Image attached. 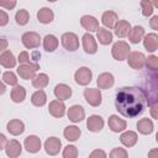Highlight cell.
<instances>
[{
    "instance_id": "obj_1",
    "label": "cell",
    "mask_w": 158,
    "mask_h": 158,
    "mask_svg": "<svg viewBox=\"0 0 158 158\" xmlns=\"http://www.w3.org/2000/svg\"><path fill=\"white\" fill-rule=\"evenodd\" d=\"M147 95L137 86L121 88L115 99L116 110L125 117H136L147 107Z\"/></svg>"
},
{
    "instance_id": "obj_2",
    "label": "cell",
    "mask_w": 158,
    "mask_h": 158,
    "mask_svg": "<svg viewBox=\"0 0 158 158\" xmlns=\"http://www.w3.org/2000/svg\"><path fill=\"white\" fill-rule=\"evenodd\" d=\"M130 46L128 43L123 42V41H117L116 43H114L112 49H111V54L116 60H125L130 53Z\"/></svg>"
},
{
    "instance_id": "obj_3",
    "label": "cell",
    "mask_w": 158,
    "mask_h": 158,
    "mask_svg": "<svg viewBox=\"0 0 158 158\" xmlns=\"http://www.w3.org/2000/svg\"><path fill=\"white\" fill-rule=\"evenodd\" d=\"M40 69V65L37 63H25V64H21L19 68H17V73L19 75L25 79V80H28V79H33L35 75H36V72Z\"/></svg>"
},
{
    "instance_id": "obj_4",
    "label": "cell",
    "mask_w": 158,
    "mask_h": 158,
    "mask_svg": "<svg viewBox=\"0 0 158 158\" xmlns=\"http://www.w3.org/2000/svg\"><path fill=\"white\" fill-rule=\"evenodd\" d=\"M62 44L63 47L67 49V51H77L78 47H79V40H78V36L73 32H65L62 35Z\"/></svg>"
},
{
    "instance_id": "obj_5",
    "label": "cell",
    "mask_w": 158,
    "mask_h": 158,
    "mask_svg": "<svg viewBox=\"0 0 158 158\" xmlns=\"http://www.w3.org/2000/svg\"><path fill=\"white\" fill-rule=\"evenodd\" d=\"M127 62H128V65L132 68V69H136V70H139L144 67V60H146V57L143 53L141 52H131L128 53L127 56Z\"/></svg>"
},
{
    "instance_id": "obj_6",
    "label": "cell",
    "mask_w": 158,
    "mask_h": 158,
    "mask_svg": "<svg viewBox=\"0 0 158 158\" xmlns=\"http://www.w3.org/2000/svg\"><path fill=\"white\" fill-rule=\"evenodd\" d=\"M22 40V43L26 48L28 49H32V48H37L41 43V37L37 32H25L21 37Z\"/></svg>"
},
{
    "instance_id": "obj_7",
    "label": "cell",
    "mask_w": 158,
    "mask_h": 158,
    "mask_svg": "<svg viewBox=\"0 0 158 158\" xmlns=\"http://www.w3.org/2000/svg\"><path fill=\"white\" fill-rule=\"evenodd\" d=\"M84 98L86 102L91 106H99L101 104V93L100 89L95 88H88L84 90Z\"/></svg>"
},
{
    "instance_id": "obj_8",
    "label": "cell",
    "mask_w": 158,
    "mask_h": 158,
    "mask_svg": "<svg viewBox=\"0 0 158 158\" xmlns=\"http://www.w3.org/2000/svg\"><path fill=\"white\" fill-rule=\"evenodd\" d=\"M91 78H93V73L88 67L79 68L74 74V79L79 85H88L91 81Z\"/></svg>"
},
{
    "instance_id": "obj_9",
    "label": "cell",
    "mask_w": 158,
    "mask_h": 158,
    "mask_svg": "<svg viewBox=\"0 0 158 158\" xmlns=\"http://www.w3.org/2000/svg\"><path fill=\"white\" fill-rule=\"evenodd\" d=\"M48 111L53 117L60 118L65 114V105H64V102L62 100H53V101L49 102Z\"/></svg>"
},
{
    "instance_id": "obj_10",
    "label": "cell",
    "mask_w": 158,
    "mask_h": 158,
    "mask_svg": "<svg viewBox=\"0 0 158 158\" xmlns=\"http://www.w3.org/2000/svg\"><path fill=\"white\" fill-rule=\"evenodd\" d=\"M62 147V142L57 137H49L44 142V151L49 156H56L59 153V149Z\"/></svg>"
},
{
    "instance_id": "obj_11",
    "label": "cell",
    "mask_w": 158,
    "mask_h": 158,
    "mask_svg": "<svg viewBox=\"0 0 158 158\" xmlns=\"http://www.w3.org/2000/svg\"><path fill=\"white\" fill-rule=\"evenodd\" d=\"M67 115L72 122H80L85 117V111L80 105H73L68 109Z\"/></svg>"
},
{
    "instance_id": "obj_12",
    "label": "cell",
    "mask_w": 158,
    "mask_h": 158,
    "mask_svg": "<svg viewBox=\"0 0 158 158\" xmlns=\"http://www.w3.org/2000/svg\"><path fill=\"white\" fill-rule=\"evenodd\" d=\"M5 151H6V156L10 157V158H16L21 154L22 152V147L20 144L19 141L16 139H10L6 146H5Z\"/></svg>"
},
{
    "instance_id": "obj_13",
    "label": "cell",
    "mask_w": 158,
    "mask_h": 158,
    "mask_svg": "<svg viewBox=\"0 0 158 158\" xmlns=\"http://www.w3.org/2000/svg\"><path fill=\"white\" fill-rule=\"evenodd\" d=\"M81 40H83V48H84V51H85L86 53H89V54L96 53V51H98V44H96V41H95V38H94L93 35L85 33Z\"/></svg>"
},
{
    "instance_id": "obj_14",
    "label": "cell",
    "mask_w": 158,
    "mask_h": 158,
    "mask_svg": "<svg viewBox=\"0 0 158 158\" xmlns=\"http://www.w3.org/2000/svg\"><path fill=\"white\" fill-rule=\"evenodd\" d=\"M23 144H25L26 151L30 152V153H36V152H38L41 149V139L35 135L27 136L25 138Z\"/></svg>"
},
{
    "instance_id": "obj_15",
    "label": "cell",
    "mask_w": 158,
    "mask_h": 158,
    "mask_svg": "<svg viewBox=\"0 0 158 158\" xmlns=\"http://www.w3.org/2000/svg\"><path fill=\"white\" fill-rule=\"evenodd\" d=\"M80 25H81L86 31H89V32H95V31H98V28H99V22H98V20H96L94 16H91V15H84V16H81V19H80Z\"/></svg>"
},
{
    "instance_id": "obj_16",
    "label": "cell",
    "mask_w": 158,
    "mask_h": 158,
    "mask_svg": "<svg viewBox=\"0 0 158 158\" xmlns=\"http://www.w3.org/2000/svg\"><path fill=\"white\" fill-rule=\"evenodd\" d=\"M86 127L91 132H99L104 127V120L99 115H93L86 120Z\"/></svg>"
},
{
    "instance_id": "obj_17",
    "label": "cell",
    "mask_w": 158,
    "mask_h": 158,
    "mask_svg": "<svg viewBox=\"0 0 158 158\" xmlns=\"http://www.w3.org/2000/svg\"><path fill=\"white\" fill-rule=\"evenodd\" d=\"M107 123H109V127H110V130H111L112 132H121V131H123V130L126 128V126H127L126 121L122 120V118H120L117 115H111V116L109 117Z\"/></svg>"
},
{
    "instance_id": "obj_18",
    "label": "cell",
    "mask_w": 158,
    "mask_h": 158,
    "mask_svg": "<svg viewBox=\"0 0 158 158\" xmlns=\"http://www.w3.org/2000/svg\"><path fill=\"white\" fill-rule=\"evenodd\" d=\"M114 81H115V79L111 73H101L98 77L96 84H98L99 89H109L114 85Z\"/></svg>"
},
{
    "instance_id": "obj_19",
    "label": "cell",
    "mask_w": 158,
    "mask_h": 158,
    "mask_svg": "<svg viewBox=\"0 0 158 158\" xmlns=\"http://www.w3.org/2000/svg\"><path fill=\"white\" fill-rule=\"evenodd\" d=\"M54 95L58 100H67L72 96V88L67 84H58L54 88Z\"/></svg>"
},
{
    "instance_id": "obj_20",
    "label": "cell",
    "mask_w": 158,
    "mask_h": 158,
    "mask_svg": "<svg viewBox=\"0 0 158 158\" xmlns=\"http://www.w3.org/2000/svg\"><path fill=\"white\" fill-rule=\"evenodd\" d=\"M143 46L148 52H156L158 48V36L156 33H148L147 36H143Z\"/></svg>"
},
{
    "instance_id": "obj_21",
    "label": "cell",
    "mask_w": 158,
    "mask_h": 158,
    "mask_svg": "<svg viewBox=\"0 0 158 158\" xmlns=\"http://www.w3.org/2000/svg\"><path fill=\"white\" fill-rule=\"evenodd\" d=\"M0 65L5 67V68H14L16 65V58L12 54V52L5 49L1 54H0Z\"/></svg>"
},
{
    "instance_id": "obj_22",
    "label": "cell",
    "mask_w": 158,
    "mask_h": 158,
    "mask_svg": "<svg viewBox=\"0 0 158 158\" xmlns=\"http://www.w3.org/2000/svg\"><path fill=\"white\" fill-rule=\"evenodd\" d=\"M114 28H115V35L117 37L122 38V37H126L128 35V32L131 30V25L126 20H120V21L116 22V25H115Z\"/></svg>"
},
{
    "instance_id": "obj_23",
    "label": "cell",
    "mask_w": 158,
    "mask_h": 158,
    "mask_svg": "<svg viewBox=\"0 0 158 158\" xmlns=\"http://www.w3.org/2000/svg\"><path fill=\"white\" fill-rule=\"evenodd\" d=\"M6 128H7L9 133H11L12 136H19L25 131V125L20 120H11L7 122Z\"/></svg>"
},
{
    "instance_id": "obj_24",
    "label": "cell",
    "mask_w": 158,
    "mask_h": 158,
    "mask_svg": "<svg viewBox=\"0 0 158 158\" xmlns=\"http://www.w3.org/2000/svg\"><path fill=\"white\" fill-rule=\"evenodd\" d=\"M101 21H102V25L105 27H109V28H114L116 22L118 21V16L116 12L114 11H105L102 14V17H101Z\"/></svg>"
},
{
    "instance_id": "obj_25",
    "label": "cell",
    "mask_w": 158,
    "mask_h": 158,
    "mask_svg": "<svg viewBox=\"0 0 158 158\" xmlns=\"http://www.w3.org/2000/svg\"><path fill=\"white\" fill-rule=\"evenodd\" d=\"M54 14L49 7H42L37 11V19L41 23H51L53 21Z\"/></svg>"
},
{
    "instance_id": "obj_26",
    "label": "cell",
    "mask_w": 158,
    "mask_h": 158,
    "mask_svg": "<svg viewBox=\"0 0 158 158\" xmlns=\"http://www.w3.org/2000/svg\"><path fill=\"white\" fill-rule=\"evenodd\" d=\"M127 36H128V40H130L131 43L137 44L138 42L142 41V38H143V36H144V30H143V27H141V26H135L133 28L130 30V32H128Z\"/></svg>"
},
{
    "instance_id": "obj_27",
    "label": "cell",
    "mask_w": 158,
    "mask_h": 158,
    "mask_svg": "<svg viewBox=\"0 0 158 158\" xmlns=\"http://www.w3.org/2000/svg\"><path fill=\"white\" fill-rule=\"evenodd\" d=\"M153 128H154L153 122L149 118H141L137 122V130L142 135H149V133H152L153 132Z\"/></svg>"
},
{
    "instance_id": "obj_28",
    "label": "cell",
    "mask_w": 158,
    "mask_h": 158,
    "mask_svg": "<svg viewBox=\"0 0 158 158\" xmlns=\"http://www.w3.org/2000/svg\"><path fill=\"white\" fill-rule=\"evenodd\" d=\"M120 141L126 147H133L137 142V133L133 131H126L120 136Z\"/></svg>"
},
{
    "instance_id": "obj_29",
    "label": "cell",
    "mask_w": 158,
    "mask_h": 158,
    "mask_svg": "<svg viewBox=\"0 0 158 158\" xmlns=\"http://www.w3.org/2000/svg\"><path fill=\"white\" fill-rule=\"evenodd\" d=\"M63 135H64V137H65L67 141L74 142V141H77V139L80 137L81 131H80V128L77 127V126H67V127L64 128V131H63Z\"/></svg>"
},
{
    "instance_id": "obj_30",
    "label": "cell",
    "mask_w": 158,
    "mask_h": 158,
    "mask_svg": "<svg viewBox=\"0 0 158 158\" xmlns=\"http://www.w3.org/2000/svg\"><path fill=\"white\" fill-rule=\"evenodd\" d=\"M96 37H98L99 42L104 46L110 44L112 42V33L106 28H100L99 27L98 31H96Z\"/></svg>"
},
{
    "instance_id": "obj_31",
    "label": "cell",
    "mask_w": 158,
    "mask_h": 158,
    "mask_svg": "<svg viewBox=\"0 0 158 158\" xmlns=\"http://www.w3.org/2000/svg\"><path fill=\"white\" fill-rule=\"evenodd\" d=\"M31 102L35 105V106H43L46 102H47V95L46 93L42 90V89H38L36 93L32 94L31 96Z\"/></svg>"
},
{
    "instance_id": "obj_32",
    "label": "cell",
    "mask_w": 158,
    "mask_h": 158,
    "mask_svg": "<svg viewBox=\"0 0 158 158\" xmlns=\"http://www.w3.org/2000/svg\"><path fill=\"white\" fill-rule=\"evenodd\" d=\"M26 98V90L21 85H15V88L11 90V99L14 102H22Z\"/></svg>"
},
{
    "instance_id": "obj_33",
    "label": "cell",
    "mask_w": 158,
    "mask_h": 158,
    "mask_svg": "<svg viewBox=\"0 0 158 158\" xmlns=\"http://www.w3.org/2000/svg\"><path fill=\"white\" fill-rule=\"evenodd\" d=\"M43 47L47 52H53L58 47V38L53 35H47L43 38Z\"/></svg>"
},
{
    "instance_id": "obj_34",
    "label": "cell",
    "mask_w": 158,
    "mask_h": 158,
    "mask_svg": "<svg viewBox=\"0 0 158 158\" xmlns=\"http://www.w3.org/2000/svg\"><path fill=\"white\" fill-rule=\"evenodd\" d=\"M48 81H49V79H48L47 74L41 73L38 75H35V78L32 79V85L36 89H43L48 85Z\"/></svg>"
},
{
    "instance_id": "obj_35",
    "label": "cell",
    "mask_w": 158,
    "mask_h": 158,
    "mask_svg": "<svg viewBox=\"0 0 158 158\" xmlns=\"http://www.w3.org/2000/svg\"><path fill=\"white\" fill-rule=\"evenodd\" d=\"M15 20H16V22H17L20 26H25V25L28 22V20H30V14H28V11L25 10V9L19 10V11L16 12V15H15Z\"/></svg>"
},
{
    "instance_id": "obj_36",
    "label": "cell",
    "mask_w": 158,
    "mask_h": 158,
    "mask_svg": "<svg viewBox=\"0 0 158 158\" xmlns=\"http://www.w3.org/2000/svg\"><path fill=\"white\" fill-rule=\"evenodd\" d=\"M153 5L151 0H141V9H142V15L148 17L153 14Z\"/></svg>"
},
{
    "instance_id": "obj_37",
    "label": "cell",
    "mask_w": 158,
    "mask_h": 158,
    "mask_svg": "<svg viewBox=\"0 0 158 158\" xmlns=\"http://www.w3.org/2000/svg\"><path fill=\"white\" fill-rule=\"evenodd\" d=\"M144 64H146V67H147L149 70L156 72V70L158 69V57H156V56H149L148 58H146Z\"/></svg>"
},
{
    "instance_id": "obj_38",
    "label": "cell",
    "mask_w": 158,
    "mask_h": 158,
    "mask_svg": "<svg viewBox=\"0 0 158 158\" xmlns=\"http://www.w3.org/2000/svg\"><path fill=\"white\" fill-rule=\"evenodd\" d=\"M2 80L9 85H14V86L17 85V78L12 72H5L2 74Z\"/></svg>"
},
{
    "instance_id": "obj_39",
    "label": "cell",
    "mask_w": 158,
    "mask_h": 158,
    "mask_svg": "<svg viewBox=\"0 0 158 158\" xmlns=\"http://www.w3.org/2000/svg\"><path fill=\"white\" fill-rule=\"evenodd\" d=\"M63 157L64 158H75L78 157V149L75 146H72V144H68L64 151H63Z\"/></svg>"
},
{
    "instance_id": "obj_40",
    "label": "cell",
    "mask_w": 158,
    "mask_h": 158,
    "mask_svg": "<svg viewBox=\"0 0 158 158\" xmlns=\"http://www.w3.org/2000/svg\"><path fill=\"white\" fill-rule=\"evenodd\" d=\"M111 158H126L127 157V152L123 148H114L110 153Z\"/></svg>"
},
{
    "instance_id": "obj_41",
    "label": "cell",
    "mask_w": 158,
    "mask_h": 158,
    "mask_svg": "<svg viewBox=\"0 0 158 158\" xmlns=\"http://www.w3.org/2000/svg\"><path fill=\"white\" fill-rule=\"evenodd\" d=\"M0 6L6 10H12L16 6V0H0Z\"/></svg>"
},
{
    "instance_id": "obj_42",
    "label": "cell",
    "mask_w": 158,
    "mask_h": 158,
    "mask_svg": "<svg viewBox=\"0 0 158 158\" xmlns=\"http://www.w3.org/2000/svg\"><path fill=\"white\" fill-rule=\"evenodd\" d=\"M17 60H19L20 64H25V63H30V62H31V60H30V56H28V53H27L26 51H23V52H21V53L19 54Z\"/></svg>"
},
{
    "instance_id": "obj_43",
    "label": "cell",
    "mask_w": 158,
    "mask_h": 158,
    "mask_svg": "<svg viewBox=\"0 0 158 158\" xmlns=\"http://www.w3.org/2000/svg\"><path fill=\"white\" fill-rule=\"evenodd\" d=\"M7 22H9V15L4 10H0V26H6Z\"/></svg>"
},
{
    "instance_id": "obj_44",
    "label": "cell",
    "mask_w": 158,
    "mask_h": 158,
    "mask_svg": "<svg viewBox=\"0 0 158 158\" xmlns=\"http://www.w3.org/2000/svg\"><path fill=\"white\" fill-rule=\"evenodd\" d=\"M89 157H90V158H96V157L105 158V157H106V153H105L104 151H101V149H95V151H93V152L90 153Z\"/></svg>"
},
{
    "instance_id": "obj_45",
    "label": "cell",
    "mask_w": 158,
    "mask_h": 158,
    "mask_svg": "<svg viewBox=\"0 0 158 158\" xmlns=\"http://www.w3.org/2000/svg\"><path fill=\"white\" fill-rule=\"evenodd\" d=\"M7 44H9V42L6 38H0V53L7 48Z\"/></svg>"
},
{
    "instance_id": "obj_46",
    "label": "cell",
    "mask_w": 158,
    "mask_h": 158,
    "mask_svg": "<svg viewBox=\"0 0 158 158\" xmlns=\"http://www.w3.org/2000/svg\"><path fill=\"white\" fill-rule=\"evenodd\" d=\"M151 27H152L154 31L158 30V16H153V17H152V20H151Z\"/></svg>"
},
{
    "instance_id": "obj_47",
    "label": "cell",
    "mask_w": 158,
    "mask_h": 158,
    "mask_svg": "<svg viewBox=\"0 0 158 158\" xmlns=\"http://www.w3.org/2000/svg\"><path fill=\"white\" fill-rule=\"evenodd\" d=\"M6 143H7V139H6V137H5L2 133H0V151L5 148Z\"/></svg>"
},
{
    "instance_id": "obj_48",
    "label": "cell",
    "mask_w": 158,
    "mask_h": 158,
    "mask_svg": "<svg viewBox=\"0 0 158 158\" xmlns=\"http://www.w3.org/2000/svg\"><path fill=\"white\" fill-rule=\"evenodd\" d=\"M157 106H158V104L151 105V114H152V117L153 118H157Z\"/></svg>"
},
{
    "instance_id": "obj_49",
    "label": "cell",
    "mask_w": 158,
    "mask_h": 158,
    "mask_svg": "<svg viewBox=\"0 0 158 158\" xmlns=\"http://www.w3.org/2000/svg\"><path fill=\"white\" fill-rule=\"evenodd\" d=\"M40 57H41V54H40L37 51H35V52L32 53V59H33L35 62H37V60L40 59Z\"/></svg>"
},
{
    "instance_id": "obj_50",
    "label": "cell",
    "mask_w": 158,
    "mask_h": 158,
    "mask_svg": "<svg viewBox=\"0 0 158 158\" xmlns=\"http://www.w3.org/2000/svg\"><path fill=\"white\" fill-rule=\"evenodd\" d=\"M5 91H6V88H5L4 83H1V81H0V95H2Z\"/></svg>"
},
{
    "instance_id": "obj_51",
    "label": "cell",
    "mask_w": 158,
    "mask_h": 158,
    "mask_svg": "<svg viewBox=\"0 0 158 158\" xmlns=\"http://www.w3.org/2000/svg\"><path fill=\"white\" fill-rule=\"evenodd\" d=\"M151 2H152V5H153V6H156V7H158V0H152Z\"/></svg>"
},
{
    "instance_id": "obj_52",
    "label": "cell",
    "mask_w": 158,
    "mask_h": 158,
    "mask_svg": "<svg viewBox=\"0 0 158 158\" xmlns=\"http://www.w3.org/2000/svg\"><path fill=\"white\" fill-rule=\"evenodd\" d=\"M48 1H51V2H53V1H57V0H48Z\"/></svg>"
}]
</instances>
